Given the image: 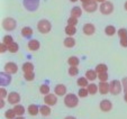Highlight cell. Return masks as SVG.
I'll return each mask as SVG.
<instances>
[{
  "instance_id": "obj_1",
  "label": "cell",
  "mask_w": 127,
  "mask_h": 119,
  "mask_svg": "<svg viewBox=\"0 0 127 119\" xmlns=\"http://www.w3.org/2000/svg\"><path fill=\"white\" fill-rule=\"evenodd\" d=\"M64 103H65V106L69 108H74V107H77L78 103H79V99H78V97L75 94L69 93V94H66L64 97Z\"/></svg>"
},
{
  "instance_id": "obj_2",
  "label": "cell",
  "mask_w": 127,
  "mask_h": 119,
  "mask_svg": "<svg viewBox=\"0 0 127 119\" xmlns=\"http://www.w3.org/2000/svg\"><path fill=\"white\" fill-rule=\"evenodd\" d=\"M37 29L41 31L42 34H47L48 31L52 29V24L46 19H42L37 24Z\"/></svg>"
},
{
  "instance_id": "obj_3",
  "label": "cell",
  "mask_w": 127,
  "mask_h": 119,
  "mask_svg": "<svg viewBox=\"0 0 127 119\" xmlns=\"http://www.w3.org/2000/svg\"><path fill=\"white\" fill-rule=\"evenodd\" d=\"M99 9H100V12L102 15H110L114 11V5L113 2L105 1V2H102L99 6Z\"/></svg>"
},
{
  "instance_id": "obj_4",
  "label": "cell",
  "mask_w": 127,
  "mask_h": 119,
  "mask_svg": "<svg viewBox=\"0 0 127 119\" xmlns=\"http://www.w3.org/2000/svg\"><path fill=\"white\" fill-rule=\"evenodd\" d=\"M109 86H110V90H109V92H110L113 95H117L122 92V86L123 84L120 83V81H118V80H114V81H111Z\"/></svg>"
},
{
  "instance_id": "obj_5",
  "label": "cell",
  "mask_w": 127,
  "mask_h": 119,
  "mask_svg": "<svg viewBox=\"0 0 127 119\" xmlns=\"http://www.w3.org/2000/svg\"><path fill=\"white\" fill-rule=\"evenodd\" d=\"M2 27L6 29V30H14L15 28L17 27V24H16V20L12 18H10V17H8V18H5L2 20Z\"/></svg>"
},
{
  "instance_id": "obj_6",
  "label": "cell",
  "mask_w": 127,
  "mask_h": 119,
  "mask_svg": "<svg viewBox=\"0 0 127 119\" xmlns=\"http://www.w3.org/2000/svg\"><path fill=\"white\" fill-rule=\"evenodd\" d=\"M24 6L29 11H35L39 6V0H24Z\"/></svg>"
},
{
  "instance_id": "obj_7",
  "label": "cell",
  "mask_w": 127,
  "mask_h": 119,
  "mask_svg": "<svg viewBox=\"0 0 127 119\" xmlns=\"http://www.w3.org/2000/svg\"><path fill=\"white\" fill-rule=\"evenodd\" d=\"M82 8L87 12H95L98 8V5H97V1L91 0V1H89L87 3H82Z\"/></svg>"
},
{
  "instance_id": "obj_8",
  "label": "cell",
  "mask_w": 127,
  "mask_h": 119,
  "mask_svg": "<svg viewBox=\"0 0 127 119\" xmlns=\"http://www.w3.org/2000/svg\"><path fill=\"white\" fill-rule=\"evenodd\" d=\"M44 102L48 106H54L58 102V97L56 94H52V93H48L44 97Z\"/></svg>"
},
{
  "instance_id": "obj_9",
  "label": "cell",
  "mask_w": 127,
  "mask_h": 119,
  "mask_svg": "<svg viewBox=\"0 0 127 119\" xmlns=\"http://www.w3.org/2000/svg\"><path fill=\"white\" fill-rule=\"evenodd\" d=\"M10 81H11V78H10L9 73H7V72H1L0 73V84H1V87H6L8 86V84L10 83Z\"/></svg>"
},
{
  "instance_id": "obj_10",
  "label": "cell",
  "mask_w": 127,
  "mask_h": 119,
  "mask_svg": "<svg viewBox=\"0 0 127 119\" xmlns=\"http://www.w3.org/2000/svg\"><path fill=\"white\" fill-rule=\"evenodd\" d=\"M17 71H18V66H17L16 63L9 62L5 65V72H7V73L15 74V73H17Z\"/></svg>"
},
{
  "instance_id": "obj_11",
  "label": "cell",
  "mask_w": 127,
  "mask_h": 119,
  "mask_svg": "<svg viewBox=\"0 0 127 119\" xmlns=\"http://www.w3.org/2000/svg\"><path fill=\"white\" fill-rule=\"evenodd\" d=\"M20 100V95L19 93L17 92H11L8 94V102L11 103V105H16V103H18Z\"/></svg>"
},
{
  "instance_id": "obj_12",
  "label": "cell",
  "mask_w": 127,
  "mask_h": 119,
  "mask_svg": "<svg viewBox=\"0 0 127 119\" xmlns=\"http://www.w3.org/2000/svg\"><path fill=\"white\" fill-rule=\"evenodd\" d=\"M111 108H113V103L110 102L109 100H102L100 102V109L101 111H105V112H108V111H110Z\"/></svg>"
},
{
  "instance_id": "obj_13",
  "label": "cell",
  "mask_w": 127,
  "mask_h": 119,
  "mask_svg": "<svg viewBox=\"0 0 127 119\" xmlns=\"http://www.w3.org/2000/svg\"><path fill=\"white\" fill-rule=\"evenodd\" d=\"M98 88H99V92H100L101 94H106V93H108L109 90H110V86H109L107 82H100Z\"/></svg>"
},
{
  "instance_id": "obj_14",
  "label": "cell",
  "mask_w": 127,
  "mask_h": 119,
  "mask_svg": "<svg viewBox=\"0 0 127 119\" xmlns=\"http://www.w3.org/2000/svg\"><path fill=\"white\" fill-rule=\"evenodd\" d=\"M54 91H55V94L56 95H65V93H66V87L64 86V84H58V86L55 87V89H54Z\"/></svg>"
},
{
  "instance_id": "obj_15",
  "label": "cell",
  "mask_w": 127,
  "mask_h": 119,
  "mask_svg": "<svg viewBox=\"0 0 127 119\" xmlns=\"http://www.w3.org/2000/svg\"><path fill=\"white\" fill-rule=\"evenodd\" d=\"M95 30H96V28H95V26L92 24H86L83 26V33L86 34V35H88V36H90V35H92V34L95 33Z\"/></svg>"
},
{
  "instance_id": "obj_16",
  "label": "cell",
  "mask_w": 127,
  "mask_h": 119,
  "mask_svg": "<svg viewBox=\"0 0 127 119\" xmlns=\"http://www.w3.org/2000/svg\"><path fill=\"white\" fill-rule=\"evenodd\" d=\"M39 42L37 39H32L28 42V48L29 51H37L39 48Z\"/></svg>"
},
{
  "instance_id": "obj_17",
  "label": "cell",
  "mask_w": 127,
  "mask_h": 119,
  "mask_svg": "<svg viewBox=\"0 0 127 119\" xmlns=\"http://www.w3.org/2000/svg\"><path fill=\"white\" fill-rule=\"evenodd\" d=\"M86 78L88 79L89 81H95V80L98 78L96 70H88V71H87V73H86Z\"/></svg>"
},
{
  "instance_id": "obj_18",
  "label": "cell",
  "mask_w": 127,
  "mask_h": 119,
  "mask_svg": "<svg viewBox=\"0 0 127 119\" xmlns=\"http://www.w3.org/2000/svg\"><path fill=\"white\" fill-rule=\"evenodd\" d=\"M75 45V39L74 38H72L71 36H69V37H66L64 39V46L67 48H71L73 47V46Z\"/></svg>"
},
{
  "instance_id": "obj_19",
  "label": "cell",
  "mask_w": 127,
  "mask_h": 119,
  "mask_svg": "<svg viewBox=\"0 0 127 119\" xmlns=\"http://www.w3.org/2000/svg\"><path fill=\"white\" fill-rule=\"evenodd\" d=\"M27 110H28V114L31 115V116H36V115L38 114V111H39V108L37 107L36 105H31Z\"/></svg>"
},
{
  "instance_id": "obj_20",
  "label": "cell",
  "mask_w": 127,
  "mask_h": 119,
  "mask_svg": "<svg viewBox=\"0 0 127 119\" xmlns=\"http://www.w3.org/2000/svg\"><path fill=\"white\" fill-rule=\"evenodd\" d=\"M81 15H82V10H81V8H80V7L72 8V10H71V17H75V18H79Z\"/></svg>"
},
{
  "instance_id": "obj_21",
  "label": "cell",
  "mask_w": 127,
  "mask_h": 119,
  "mask_svg": "<svg viewBox=\"0 0 127 119\" xmlns=\"http://www.w3.org/2000/svg\"><path fill=\"white\" fill-rule=\"evenodd\" d=\"M23 71L25 72V73H28V72H33V70H34V65L32 64L31 62H26V63H24L23 64Z\"/></svg>"
},
{
  "instance_id": "obj_22",
  "label": "cell",
  "mask_w": 127,
  "mask_h": 119,
  "mask_svg": "<svg viewBox=\"0 0 127 119\" xmlns=\"http://www.w3.org/2000/svg\"><path fill=\"white\" fill-rule=\"evenodd\" d=\"M75 31H77V29H75V26L67 25V26L65 27V33H66V35H69V36H73L75 34Z\"/></svg>"
},
{
  "instance_id": "obj_23",
  "label": "cell",
  "mask_w": 127,
  "mask_h": 119,
  "mask_svg": "<svg viewBox=\"0 0 127 119\" xmlns=\"http://www.w3.org/2000/svg\"><path fill=\"white\" fill-rule=\"evenodd\" d=\"M79 62L80 61L77 56H71V57H69V60H67V63L70 64V66H78Z\"/></svg>"
},
{
  "instance_id": "obj_24",
  "label": "cell",
  "mask_w": 127,
  "mask_h": 119,
  "mask_svg": "<svg viewBox=\"0 0 127 119\" xmlns=\"http://www.w3.org/2000/svg\"><path fill=\"white\" fill-rule=\"evenodd\" d=\"M22 35L24 36V37H31V36L33 35V29H32L31 27H24V28L22 29Z\"/></svg>"
},
{
  "instance_id": "obj_25",
  "label": "cell",
  "mask_w": 127,
  "mask_h": 119,
  "mask_svg": "<svg viewBox=\"0 0 127 119\" xmlns=\"http://www.w3.org/2000/svg\"><path fill=\"white\" fill-rule=\"evenodd\" d=\"M39 111H41V114L45 117L50 116L51 115V108H50V106H42V107L39 108Z\"/></svg>"
},
{
  "instance_id": "obj_26",
  "label": "cell",
  "mask_w": 127,
  "mask_h": 119,
  "mask_svg": "<svg viewBox=\"0 0 127 119\" xmlns=\"http://www.w3.org/2000/svg\"><path fill=\"white\" fill-rule=\"evenodd\" d=\"M14 110H15V112H16L17 116H23V115H24V112H25V108L23 107V106H20V105H16V106H15Z\"/></svg>"
},
{
  "instance_id": "obj_27",
  "label": "cell",
  "mask_w": 127,
  "mask_h": 119,
  "mask_svg": "<svg viewBox=\"0 0 127 119\" xmlns=\"http://www.w3.org/2000/svg\"><path fill=\"white\" fill-rule=\"evenodd\" d=\"M87 89H88V91H89V93H90V94H95V93H96L97 91L99 90L98 86H96V84H95V83L89 84V86L87 87Z\"/></svg>"
},
{
  "instance_id": "obj_28",
  "label": "cell",
  "mask_w": 127,
  "mask_h": 119,
  "mask_svg": "<svg viewBox=\"0 0 127 119\" xmlns=\"http://www.w3.org/2000/svg\"><path fill=\"white\" fill-rule=\"evenodd\" d=\"M107 69L108 67L106 64H98L95 70H96L97 73H105V72H107Z\"/></svg>"
},
{
  "instance_id": "obj_29",
  "label": "cell",
  "mask_w": 127,
  "mask_h": 119,
  "mask_svg": "<svg viewBox=\"0 0 127 119\" xmlns=\"http://www.w3.org/2000/svg\"><path fill=\"white\" fill-rule=\"evenodd\" d=\"M78 86L79 87H82V88H86V87H88V79L87 78H80L78 79Z\"/></svg>"
},
{
  "instance_id": "obj_30",
  "label": "cell",
  "mask_w": 127,
  "mask_h": 119,
  "mask_svg": "<svg viewBox=\"0 0 127 119\" xmlns=\"http://www.w3.org/2000/svg\"><path fill=\"white\" fill-rule=\"evenodd\" d=\"M105 33L107 34L108 36H113L116 34V28L114 26H107L105 29Z\"/></svg>"
},
{
  "instance_id": "obj_31",
  "label": "cell",
  "mask_w": 127,
  "mask_h": 119,
  "mask_svg": "<svg viewBox=\"0 0 127 119\" xmlns=\"http://www.w3.org/2000/svg\"><path fill=\"white\" fill-rule=\"evenodd\" d=\"M5 116H6V118L7 119H14V118H16V117H15L16 116V112H15L14 109H9V110L6 111Z\"/></svg>"
},
{
  "instance_id": "obj_32",
  "label": "cell",
  "mask_w": 127,
  "mask_h": 119,
  "mask_svg": "<svg viewBox=\"0 0 127 119\" xmlns=\"http://www.w3.org/2000/svg\"><path fill=\"white\" fill-rule=\"evenodd\" d=\"M8 51L11 53H16L18 51V44L17 43H11L9 46H8Z\"/></svg>"
},
{
  "instance_id": "obj_33",
  "label": "cell",
  "mask_w": 127,
  "mask_h": 119,
  "mask_svg": "<svg viewBox=\"0 0 127 119\" xmlns=\"http://www.w3.org/2000/svg\"><path fill=\"white\" fill-rule=\"evenodd\" d=\"M39 91H41V93H43V94H48V93H50V87H47L46 84H43V86L39 87Z\"/></svg>"
},
{
  "instance_id": "obj_34",
  "label": "cell",
  "mask_w": 127,
  "mask_h": 119,
  "mask_svg": "<svg viewBox=\"0 0 127 119\" xmlns=\"http://www.w3.org/2000/svg\"><path fill=\"white\" fill-rule=\"evenodd\" d=\"M78 73H79V69H78L77 66H70V69H69V74L70 75L74 76V75H77Z\"/></svg>"
},
{
  "instance_id": "obj_35",
  "label": "cell",
  "mask_w": 127,
  "mask_h": 119,
  "mask_svg": "<svg viewBox=\"0 0 127 119\" xmlns=\"http://www.w3.org/2000/svg\"><path fill=\"white\" fill-rule=\"evenodd\" d=\"M2 42L6 44L7 46H9L11 43H14V41H12V37L10 35H7V36H5L3 37V39H2Z\"/></svg>"
},
{
  "instance_id": "obj_36",
  "label": "cell",
  "mask_w": 127,
  "mask_h": 119,
  "mask_svg": "<svg viewBox=\"0 0 127 119\" xmlns=\"http://www.w3.org/2000/svg\"><path fill=\"white\" fill-rule=\"evenodd\" d=\"M98 79L100 80V82H106L108 80L107 72H105V73H98Z\"/></svg>"
},
{
  "instance_id": "obj_37",
  "label": "cell",
  "mask_w": 127,
  "mask_h": 119,
  "mask_svg": "<svg viewBox=\"0 0 127 119\" xmlns=\"http://www.w3.org/2000/svg\"><path fill=\"white\" fill-rule=\"evenodd\" d=\"M88 93H89V91H88V89H86V88H81L79 90V95L81 98L87 97V95H88Z\"/></svg>"
},
{
  "instance_id": "obj_38",
  "label": "cell",
  "mask_w": 127,
  "mask_h": 119,
  "mask_svg": "<svg viewBox=\"0 0 127 119\" xmlns=\"http://www.w3.org/2000/svg\"><path fill=\"white\" fill-rule=\"evenodd\" d=\"M67 24L72 25V26H75V25L78 24V18H75V17H70V18L67 19Z\"/></svg>"
},
{
  "instance_id": "obj_39",
  "label": "cell",
  "mask_w": 127,
  "mask_h": 119,
  "mask_svg": "<svg viewBox=\"0 0 127 119\" xmlns=\"http://www.w3.org/2000/svg\"><path fill=\"white\" fill-rule=\"evenodd\" d=\"M35 75H34V72H28V73H25V79L27 81H33Z\"/></svg>"
},
{
  "instance_id": "obj_40",
  "label": "cell",
  "mask_w": 127,
  "mask_h": 119,
  "mask_svg": "<svg viewBox=\"0 0 127 119\" xmlns=\"http://www.w3.org/2000/svg\"><path fill=\"white\" fill-rule=\"evenodd\" d=\"M118 35H119V37H120V38L126 37V36H127V29H125V28H120L119 30H118Z\"/></svg>"
},
{
  "instance_id": "obj_41",
  "label": "cell",
  "mask_w": 127,
  "mask_h": 119,
  "mask_svg": "<svg viewBox=\"0 0 127 119\" xmlns=\"http://www.w3.org/2000/svg\"><path fill=\"white\" fill-rule=\"evenodd\" d=\"M122 84H123V89H124V92L127 93V78H124V79H123Z\"/></svg>"
},
{
  "instance_id": "obj_42",
  "label": "cell",
  "mask_w": 127,
  "mask_h": 119,
  "mask_svg": "<svg viewBox=\"0 0 127 119\" xmlns=\"http://www.w3.org/2000/svg\"><path fill=\"white\" fill-rule=\"evenodd\" d=\"M7 50H8V46L2 42V43L0 44V52H1V53H5Z\"/></svg>"
},
{
  "instance_id": "obj_43",
  "label": "cell",
  "mask_w": 127,
  "mask_h": 119,
  "mask_svg": "<svg viewBox=\"0 0 127 119\" xmlns=\"http://www.w3.org/2000/svg\"><path fill=\"white\" fill-rule=\"evenodd\" d=\"M120 45L123 47H127V36L124 38H120Z\"/></svg>"
},
{
  "instance_id": "obj_44",
  "label": "cell",
  "mask_w": 127,
  "mask_h": 119,
  "mask_svg": "<svg viewBox=\"0 0 127 119\" xmlns=\"http://www.w3.org/2000/svg\"><path fill=\"white\" fill-rule=\"evenodd\" d=\"M6 95H7V91H6V89L2 87V88L0 89V97H1V98L3 99V98H5Z\"/></svg>"
},
{
  "instance_id": "obj_45",
  "label": "cell",
  "mask_w": 127,
  "mask_h": 119,
  "mask_svg": "<svg viewBox=\"0 0 127 119\" xmlns=\"http://www.w3.org/2000/svg\"><path fill=\"white\" fill-rule=\"evenodd\" d=\"M3 106H5V101H3V99L1 98V101H0V107L3 108Z\"/></svg>"
},
{
  "instance_id": "obj_46",
  "label": "cell",
  "mask_w": 127,
  "mask_h": 119,
  "mask_svg": "<svg viewBox=\"0 0 127 119\" xmlns=\"http://www.w3.org/2000/svg\"><path fill=\"white\" fill-rule=\"evenodd\" d=\"M89 1H91V0H81L82 3H87V2H89Z\"/></svg>"
},
{
  "instance_id": "obj_47",
  "label": "cell",
  "mask_w": 127,
  "mask_h": 119,
  "mask_svg": "<svg viewBox=\"0 0 127 119\" xmlns=\"http://www.w3.org/2000/svg\"><path fill=\"white\" fill-rule=\"evenodd\" d=\"M64 119H77V118H74V117H72V116H69V117H66V118H64Z\"/></svg>"
},
{
  "instance_id": "obj_48",
  "label": "cell",
  "mask_w": 127,
  "mask_h": 119,
  "mask_svg": "<svg viewBox=\"0 0 127 119\" xmlns=\"http://www.w3.org/2000/svg\"><path fill=\"white\" fill-rule=\"evenodd\" d=\"M94 1H98V2H101V3H102V2H105L106 0H94Z\"/></svg>"
},
{
  "instance_id": "obj_49",
  "label": "cell",
  "mask_w": 127,
  "mask_h": 119,
  "mask_svg": "<svg viewBox=\"0 0 127 119\" xmlns=\"http://www.w3.org/2000/svg\"><path fill=\"white\" fill-rule=\"evenodd\" d=\"M14 119H25L24 117H22V116H18V117H16V118H14Z\"/></svg>"
},
{
  "instance_id": "obj_50",
  "label": "cell",
  "mask_w": 127,
  "mask_h": 119,
  "mask_svg": "<svg viewBox=\"0 0 127 119\" xmlns=\"http://www.w3.org/2000/svg\"><path fill=\"white\" fill-rule=\"evenodd\" d=\"M124 99H125V101L127 102V93H125V95H124Z\"/></svg>"
},
{
  "instance_id": "obj_51",
  "label": "cell",
  "mask_w": 127,
  "mask_h": 119,
  "mask_svg": "<svg viewBox=\"0 0 127 119\" xmlns=\"http://www.w3.org/2000/svg\"><path fill=\"white\" fill-rule=\"evenodd\" d=\"M124 6H125V9L127 10V1H126V2H125V5H124Z\"/></svg>"
},
{
  "instance_id": "obj_52",
  "label": "cell",
  "mask_w": 127,
  "mask_h": 119,
  "mask_svg": "<svg viewBox=\"0 0 127 119\" xmlns=\"http://www.w3.org/2000/svg\"><path fill=\"white\" fill-rule=\"evenodd\" d=\"M70 1H71V2H77L78 0H70Z\"/></svg>"
}]
</instances>
